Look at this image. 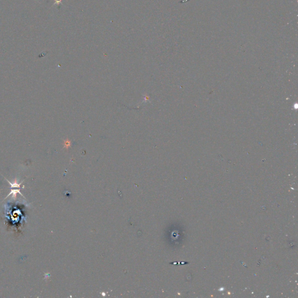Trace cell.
<instances>
[{"mask_svg":"<svg viewBox=\"0 0 298 298\" xmlns=\"http://www.w3.org/2000/svg\"><path fill=\"white\" fill-rule=\"evenodd\" d=\"M6 180H7V179H6ZM7 181L8 182V183L10 184V185H11V188H20V186H21V183H22V182L21 183H17V182H16V181H15L14 183H12L11 182H10L8 180H7Z\"/></svg>","mask_w":298,"mask_h":298,"instance_id":"cell-2","label":"cell"},{"mask_svg":"<svg viewBox=\"0 0 298 298\" xmlns=\"http://www.w3.org/2000/svg\"><path fill=\"white\" fill-rule=\"evenodd\" d=\"M17 193H19V194H20L22 196H23V195L20 192V190H19V189H17V190H11V192L10 193V194H8V196H7V197H6V198H7L8 196H11V195L12 194H13V196H14V198H16V194H17Z\"/></svg>","mask_w":298,"mask_h":298,"instance_id":"cell-1","label":"cell"},{"mask_svg":"<svg viewBox=\"0 0 298 298\" xmlns=\"http://www.w3.org/2000/svg\"><path fill=\"white\" fill-rule=\"evenodd\" d=\"M62 4V0H55V3L54 4V5H59V4Z\"/></svg>","mask_w":298,"mask_h":298,"instance_id":"cell-3","label":"cell"}]
</instances>
